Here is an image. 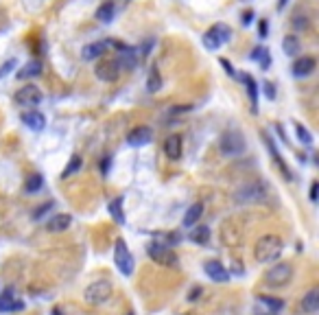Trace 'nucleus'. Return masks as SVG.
I'll use <instances>...</instances> for the list:
<instances>
[{
    "label": "nucleus",
    "mask_w": 319,
    "mask_h": 315,
    "mask_svg": "<svg viewBox=\"0 0 319 315\" xmlns=\"http://www.w3.org/2000/svg\"><path fill=\"white\" fill-rule=\"evenodd\" d=\"M295 131H297V138H300L304 144H313V134H310V131L304 127V125H297Z\"/></svg>",
    "instance_id": "nucleus-33"
},
{
    "label": "nucleus",
    "mask_w": 319,
    "mask_h": 315,
    "mask_svg": "<svg viewBox=\"0 0 319 315\" xmlns=\"http://www.w3.org/2000/svg\"><path fill=\"white\" fill-rule=\"evenodd\" d=\"M282 50L287 52V55L295 57L297 52H300V39H297V35H284V39H282Z\"/></svg>",
    "instance_id": "nucleus-24"
},
{
    "label": "nucleus",
    "mask_w": 319,
    "mask_h": 315,
    "mask_svg": "<svg viewBox=\"0 0 319 315\" xmlns=\"http://www.w3.org/2000/svg\"><path fill=\"white\" fill-rule=\"evenodd\" d=\"M110 167H112V160H110V155H105V158H103V164H101V169H103V175H108Z\"/></svg>",
    "instance_id": "nucleus-39"
},
{
    "label": "nucleus",
    "mask_w": 319,
    "mask_h": 315,
    "mask_svg": "<svg viewBox=\"0 0 319 315\" xmlns=\"http://www.w3.org/2000/svg\"><path fill=\"white\" fill-rule=\"evenodd\" d=\"M147 88H149V92H157L162 88V77H160V72H157V66H151L149 77H147Z\"/></svg>",
    "instance_id": "nucleus-29"
},
{
    "label": "nucleus",
    "mask_w": 319,
    "mask_h": 315,
    "mask_svg": "<svg viewBox=\"0 0 319 315\" xmlns=\"http://www.w3.org/2000/svg\"><path fill=\"white\" fill-rule=\"evenodd\" d=\"M210 239V228L208 226H192L190 228V241L192 243H197V245H205Z\"/></svg>",
    "instance_id": "nucleus-21"
},
{
    "label": "nucleus",
    "mask_w": 319,
    "mask_h": 315,
    "mask_svg": "<svg viewBox=\"0 0 319 315\" xmlns=\"http://www.w3.org/2000/svg\"><path fill=\"white\" fill-rule=\"evenodd\" d=\"M42 98H44L42 90H39L37 85H33V83L22 85V88L16 92V103L22 105V108H33V105H39V103H42Z\"/></svg>",
    "instance_id": "nucleus-9"
},
{
    "label": "nucleus",
    "mask_w": 319,
    "mask_h": 315,
    "mask_svg": "<svg viewBox=\"0 0 319 315\" xmlns=\"http://www.w3.org/2000/svg\"><path fill=\"white\" fill-rule=\"evenodd\" d=\"M219 147H221V153L228 158H236L245 151V138L241 131L236 129H228L219 140Z\"/></svg>",
    "instance_id": "nucleus-4"
},
{
    "label": "nucleus",
    "mask_w": 319,
    "mask_h": 315,
    "mask_svg": "<svg viewBox=\"0 0 319 315\" xmlns=\"http://www.w3.org/2000/svg\"><path fill=\"white\" fill-rule=\"evenodd\" d=\"M262 315H274V313H262Z\"/></svg>",
    "instance_id": "nucleus-45"
},
{
    "label": "nucleus",
    "mask_w": 319,
    "mask_h": 315,
    "mask_svg": "<svg viewBox=\"0 0 319 315\" xmlns=\"http://www.w3.org/2000/svg\"><path fill=\"white\" fill-rule=\"evenodd\" d=\"M127 315H134V313H127Z\"/></svg>",
    "instance_id": "nucleus-46"
},
{
    "label": "nucleus",
    "mask_w": 319,
    "mask_h": 315,
    "mask_svg": "<svg viewBox=\"0 0 319 315\" xmlns=\"http://www.w3.org/2000/svg\"><path fill=\"white\" fill-rule=\"evenodd\" d=\"M317 190H319V184L313 182V184H310V199H313V201H317Z\"/></svg>",
    "instance_id": "nucleus-40"
},
{
    "label": "nucleus",
    "mask_w": 319,
    "mask_h": 315,
    "mask_svg": "<svg viewBox=\"0 0 319 315\" xmlns=\"http://www.w3.org/2000/svg\"><path fill=\"white\" fill-rule=\"evenodd\" d=\"M199 295H201V287H192V291L188 295V300H197Z\"/></svg>",
    "instance_id": "nucleus-41"
},
{
    "label": "nucleus",
    "mask_w": 319,
    "mask_h": 315,
    "mask_svg": "<svg viewBox=\"0 0 319 315\" xmlns=\"http://www.w3.org/2000/svg\"><path fill=\"white\" fill-rule=\"evenodd\" d=\"M151 136H153V131H151V127H136V129H131L129 131V136H127V142L131 144V147H142V144H147L151 142Z\"/></svg>",
    "instance_id": "nucleus-12"
},
{
    "label": "nucleus",
    "mask_w": 319,
    "mask_h": 315,
    "mask_svg": "<svg viewBox=\"0 0 319 315\" xmlns=\"http://www.w3.org/2000/svg\"><path fill=\"white\" fill-rule=\"evenodd\" d=\"M291 24H293L295 31H308L310 29V20L306 13H295L293 18H291Z\"/></svg>",
    "instance_id": "nucleus-32"
},
{
    "label": "nucleus",
    "mask_w": 319,
    "mask_h": 315,
    "mask_svg": "<svg viewBox=\"0 0 319 315\" xmlns=\"http://www.w3.org/2000/svg\"><path fill=\"white\" fill-rule=\"evenodd\" d=\"M243 81H245V85H247V94L251 98V112L258 114V88H256L254 77H251V75H243Z\"/></svg>",
    "instance_id": "nucleus-23"
},
{
    "label": "nucleus",
    "mask_w": 319,
    "mask_h": 315,
    "mask_svg": "<svg viewBox=\"0 0 319 315\" xmlns=\"http://www.w3.org/2000/svg\"><path fill=\"white\" fill-rule=\"evenodd\" d=\"M52 206H55V201H46L44 206H39V208L35 210V213H33V219H39V217H44V215L48 213V210H50Z\"/></svg>",
    "instance_id": "nucleus-34"
},
{
    "label": "nucleus",
    "mask_w": 319,
    "mask_h": 315,
    "mask_svg": "<svg viewBox=\"0 0 319 315\" xmlns=\"http://www.w3.org/2000/svg\"><path fill=\"white\" fill-rule=\"evenodd\" d=\"M282 239L276 234H264L260 239L256 241L254 245V258L258 262H262V265H267V262H276L280 258L282 254Z\"/></svg>",
    "instance_id": "nucleus-1"
},
{
    "label": "nucleus",
    "mask_w": 319,
    "mask_h": 315,
    "mask_svg": "<svg viewBox=\"0 0 319 315\" xmlns=\"http://www.w3.org/2000/svg\"><path fill=\"white\" fill-rule=\"evenodd\" d=\"M267 184L260 182V180H254L249 184H243L241 188L234 193V199L238 203H258V201H264L267 199Z\"/></svg>",
    "instance_id": "nucleus-2"
},
{
    "label": "nucleus",
    "mask_w": 319,
    "mask_h": 315,
    "mask_svg": "<svg viewBox=\"0 0 319 315\" xmlns=\"http://www.w3.org/2000/svg\"><path fill=\"white\" fill-rule=\"evenodd\" d=\"M79 169H81V158H79V155H72V158H70V162L66 164V169L62 171V177H64V180H68V177L75 175Z\"/></svg>",
    "instance_id": "nucleus-31"
},
{
    "label": "nucleus",
    "mask_w": 319,
    "mask_h": 315,
    "mask_svg": "<svg viewBox=\"0 0 319 315\" xmlns=\"http://www.w3.org/2000/svg\"><path fill=\"white\" fill-rule=\"evenodd\" d=\"M319 308V289H310V291L302 298V311L304 313H315Z\"/></svg>",
    "instance_id": "nucleus-19"
},
{
    "label": "nucleus",
    "mask_w": 319,
    "mask_h": 315,
    "mask_svg": "<svg viewBox=\"0 0 319 315\" xmlns=\"http://www.w3.org/2000/svg\"><path fill=\"white\" fill-rule=\"evenodd\" d=\"M114 11H116L114 3H103L96 9V20H98V22H110V20L114 18Z\"/></svg>",
    "instance_id": "nucleus-27"
},
{
    "label": "nucleus",
    "mask_w": 319,
    "mask_h": 315,
    "mask_svg": "<svg viewBox=\"0 0 319 315\" xmlns=\"http://www.w3.org/2000/svg\"><path fill=\"white\" fill-rule=\"evenodd\" d=\"M251 20H254V11L249 9V11H245V13H243V20H241V22H243L245 26H249V24H251Z\"/></svg>",
    "instance_id": "nucleus-37"
},
{
    "label": "nucleus",
    "mask_w": 319,
    "mask_h": 315,
    "mask_svg": "<svg viewBox=\"0 0 319 315\" xmlns=\"http://www.w3.org/2000/svg\"><path fill=\"white\" fill-rule=\"evenodd\" d=\"M315 66H317V62H315L313 57H300V59H295V64H293V77L302 79V77L313 75Z\"/></svg>",
    "instance_id": "nucleus-14"
},
{
    "label": "nucleus",
    "mask_w": 319,
    "mask_h": 315,
    "mask_svg": "<svg viewBox=\"0 0 319 315\" xmlns=\"http://www.w3.org/2000/svg\"><path fill=\"white\" fill-rule=\"evenodd\" d=\"M114 262L123 276H131V272H134V256H131L127 243L123 239H118L114 245Z\"/></svg>",
    "instance_id": "nucleus-6"
},
{
    "label": "nucleus",
    "mask_w": 319,
    "mask_h": 315,
    "mask_svg": "<svg viewBox=\"0 0 319 315\" xmlns=\"http://www.w3.org/2000/svg\"><path fill=\"white\" fill-rule=\"evenodd\" d=\"M108 210L110 215L114 217L116 223H125V215H123V197H116V199H112L108 203Z\"/></svg>",
    "instance_id": "nucleus-25"
},
{
    "label": "nucleus",
    "mask_w": 319,
    "mask_h": 315,
    "mask_svg": "<svg viewBox=\"0 0 319 315\" xmlns=\"http://www.w3.org/2000/svg\"><path fill=\"white\" fill-rule=\"evenodd\" d=\"M264 94H267L269 98H276V88H274V83H264Z\"/></svg>",
    "instance_id": "nucleus-36"
},
{
    "label": "nucleus",
    "mask_w": 319,
    "mask_h": 315,
    "mask_svg": "<svg viewBox=\"0 0 319 315\" xmlns=\"http://www.w3.org/2000/svg\"><path fill=\"white\" fill-rule=\"evenodd\" d=\"M201 215H203V206H201V203H192V206L186 210V215H184V226L186 228H192L199 219H201Z\"/></svg>",
    "instance_id": "nucleus-22"
},
{
    "label": "nucleus",
    "mask_w": 319,
    "mask_h": 315,
    "mask_svg": "<svg viewBox=\"0 0 319 315\" xmlns=\"http://www.w3.org/2000/svg\"><path fill=\"white\" fill-rule=\"evenodd\" d=\"M96 77L101 79V81H116L118 77H121V64H118V59H105V62H101L96 66Z\"/></svg>",
    "instance_id": "nucleus-10"
},
{
    "label": "nucleus",
    "mask_w": 319,
    "mask_h": 315,
    "mask_svg": "<svg viewBox=\"0 0 319 315\" xmlns=\"http://www.w3.org/2000/svg\"><path fill=\"white\" fill-rule=\"evenodd\" d=\"M44 186V177L39 175V173H33V175H29V180L24 182V190L29 195H33V193H37L39 188Z\"/></svg>",
    "instance_id": "nucleus-28"
},
{
    "label": "nucleus",
    "mask_w": 319,
    "mask_h": 315,
    "mask_svg": "<svg viewBox=\"0 0 319 315\" xmlns=\"http://www.w3.org/2000/svg\"><path fill=\"white\" fill-rule=\"evenodd\" d=\"M221 66L225 68V72H228V75L236 77V72H234V68H232V66H230V62H228V59H221Z\"/></svg>",
    "instance_id": "nucleus-38"
},
{
    "label": "nucleus",
    "mask_w": 319,
    "mask_h": 315,
    "mask_svg": "<svg viewBox=\"0 0 319 315\" xmlns=\"http://www.w3.org/2000/svg\"><path fill=\"white\" fill-rule=\"evenodd\" d=\"M108 46H110V42H94V44H88V46H83L81 57L85 59V62H92V59L101 57Z\"/></svg>",
    "instance_id": "nucleus-16"
},
{
    "label": "nucleus",
    "mask_w": 319,
    "mask_h": 315,
    "mask_svg": "<svg viewBox=\"0 0 319 315\" xmlns=\"http://www.w3.org/2000/svg\"><path fill=\"white\" fill-rule=\"evenodd\" d=\"M39 72H42V64H39V62H29L22 70L18 72V77L20 79H31V77H37Z\"/></svg>",
    "instance_id": "nucleus-30"
},
{
    "label": "nucleus",
    "mask_w": 319,
    "mask_h": 315,
    "mask_svg": "<svg viewBox=\"0 0 319 315\" xmlns=\"http://www.w3.org/2000/svg\"><path fill=\"white\" fill-rule=\"evenodd\" d=\"M287 3H289V0H280V3H278V9L282 11V9H284V5H287Z\"/></svg>",
    "instance_id": "nucleus-43"
},
{
    "label": "nucleus",
    "mask_w": 319,
    "mask_h": 315,
    "mask_svg": "<svg viewBox=\"0 0 319 315\" xmlns=\"http://www.w3.org/2000/svg\"><path fill=\"white\" fill-rule=\"evenodd\" d=\"M151 46H153V39H149V42H147V44H144V46H142V55H144V57H147V55H149V48H151Z\"/></svg>",
    "instance_id": "nucleus-42"
},
{
    "label": "nucleus",
    "mask_w": 319,
    "mask_h": 315,
    "mask_svg": "<svg viewBox=\"0 0 319 315\" xmlns=\"http://www.w3.org/2000/svg\"><path fill=\"white\" fill-rule=\"evenodd\" d=\"M203 272H205V276H208L210 280H215V282H228L230 280L228 269H225L219 260H208L203 265Z\"/></svg>",
    "instance_id": "nucleus-11"
},
{
    "label": "nucleus",
    "mask_w": 319,
    "mask_h": 315,
    "mask_svg": "<svg viewBox=\"0 0 319 315\" xmlns=\"http://www.w3.org/2000/svg\"><path fill=\"white\" fill-rule=\"evenodd\" d=\"M149 256L155 262H160V265H166V267L177 265V256L171 249V245H166V243H149Z\"/></svg>",
    "instance_id": "nucleus-8"
},
{
    "label": "nucleus",
    "mask_w": 319,
    "mask_h": 315,
    "mask_svg": "<svg viewBox=\"0 0 319 315\" xmlns=\"http://www.w3.org/2000/svg\"><path fill=\"white\" fill-rule=\"evenodd\" d=\"M70 223H72V217L70 215H64V213H59V215H55L52 219L48 221V228L50 232H66V230L70 228Z\"/></svg>",
    "instance_id": "nucleus-18"
},
{
    "label": "nucleus",
    "mask_w": 319,
    "mask_h": 315,
    "mask_svg": "<svg viewBox=\"0 0 319 315\" xmlns=\"http://www.w3.org/2000/svg\"><path fill=\"white\" fill-rule=\"evenodd\" d=\"M230 37H232V29H230V26H225V24H215L210 31H205V35H203V46H205L208 50H217L221 44L230 42Z\"/></svg>",
    "instance_id": "nucleus-7"
},
{
    "label": "nucleus",
    "mask_w": 319,
    "mask_h": 315,
    "mask_svg": "<svg viewBox=\"0 0 319 315\" xmlns=\"http://www.w3.org/2000/svg\"><path fill=\"white\" fill-rule=\"evenodd\" d=\"M258 35H260V37L269 35V22H267V20H262V22L258 24Z\"/></svg>",
    "instance_id": "nucleus-35"
},
{
    "label": "nucleus",
    "mask_w": 319,
    "mask_h": 315,
    "mask_svg": "<svg viewBox=\"0 0 319 315\" xmlns=\"http://www.w3.org/2000/svg\"><path fill=\"white\" fill-rule=\"evenodd\" d=\"M112 295V282L110 280H96L92 282L90 287H85L83 291V298L88 304H103Z\"/></svg>",
    "instance_id": "nucleus-5"
},
{
    "label": "nucleus",
    "mask_w": 319,
    "mask_h": 315,
    "mask_svg": "<svg viewBox=\"0 0 319 315\" xmlns=\"http://www.w3.org/2000/svg\"><path fill=\"white\" fill-rule=\"evenodd\" d=\"M24 308V302L13 298V291L7 289V291L0 295V311H22Z\"/></svg>",
    "instance_id": "nucleus-15"
},
{
    "label": "nucleus",
    "mask_w": 319,
    "mask_h": 315,
    "mask_svg": "<svg viewBox=\"0 0 319 315\" xmlns=\"http://www.w3.org/2000/svg\"><path fill=\"white\" fill-rule=\"evenodd\" d=\"M55 315H59V313H57V311H55Z\"/></svg>",
    "instance_id": "nucleus-47"
},
{
    "label": "nucleus",
    "mask_w": 319,
    "mask_h": 315,
    "mask_svg": "<svg viewBox=\"0 0 319 315\" xmlns=\"http://www.w3.org/2000/svg\"><path fill=\"white\" fill-rule=\"evenodd\" d=\"M291 278H293V265L291 262H276L271 269H267V274H264V282H267V287H284L289 285Z\"/></svg>",
    "instance_id": "nucleus-3"
},
{
    "label": "nucleus",
    "mask_w": 319,
    "mask_h": 315,
    "mask_svg": "<svg viewBox=\"0 0 319 315\" xmlns=\"http://www.w3.org/2000/svg\"><path fill=\"white\" fill-rule=\"evenodd\" d=\"M22 123L26 125V127H31V129H44V125H46V118L39 114V112H24L22 114Z\"/></svg>",
    "instance_id": "nucleus-20"
},
{
    "label": "nucleus",
    "mask_w": 319,
    "mask_h": 315,
    "mask_svg": "<svg viewBox=\"0 0 319 315\" xmlns=\"http://www.w3.org/2000/svg\"><path fill=\"white\" fill-rule=\"evenodd\" d=\"M182 151H184V144H182V138L179 136H169L164 140V153L169 160H179V158H182Z\"/></svg>",
    "instance_id": "nucleus-13"
},
{
    "label": "nucleus",
    "mask_w": 319,
    "mask_h": 315,
    "mask_svg": "<svg viewBox=\"0 0 319 315\" xmlns=\"http://www.w3.org/2000/svg\"><path fill=\"white\" fill-rule=\"evenodd\" d=\"M118 64H121V70H127V72H131V70H136V66H138V57H136V50L134 48H123V52H121V57H118Z\"/></svg>",
    "instance_id": "nucleus-17"
},
{
    "label": "nucleus",
    "mask_w": 319,
    "mask_h": 315,
    "mask_svg": "<svg viewBox=\"0 0 319 315\" xmlns=\"http://www.w3.org/2000/svg\"><path fill=\"white\" fill-rule=\"evenodd\" d=\"M258 302H260L262 306H267L271 313H278L284 308V302L280 298H271V295H258Z\"/></svg>",
    "instance_id": "nucleus-26"
},
{
    "label": "nucleus",
    "mask_w": 319,
    "mask_h": 315,
    "mask_svg": "<svg viewBox=\"0 0 319 315\" xmlns=\"http://www.w3.org/2000/svg\"><path fill=\"white\" fill-rule=\"evenodd\" d=\"M238 3H249V0H238Z\"/></svg>",
    "instance_id": "nucleus-44"
}]
</instances>
